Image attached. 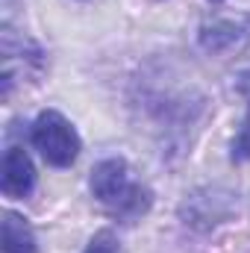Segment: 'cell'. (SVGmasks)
I'll return each mask as SVG.
<instances>
[{"mask_svg":"<svg viewBox=\"0 0 250 253\" xmlns=\"http://www.w3.org/2000/svg\"><path fill=\"white\" fill-rule=\"evenodd\" d=\"M250 39V27L233 18H218L212 24L200 27V47L209 53H233L239 47H245Z\"/></svg>","mask_w":250,"mask_h":253,"instance_id":"277c9868","label":"cell"},{"mask_svg":"<svg viewBox=\"0 0 250 253\" xmlns=\"http://www.w3.org/2000/svg\"><path fill=\"white\" fill-rule=\"evenodd\" d=\"M233 162H248L250 159V112L245 115V121H242V129H239V135L233 138Z\"/></svg>","mask_w":250,"mask_h":253,"instance_id":"8992f818","label":"cell"},{"mask_svg":"<svg viewBox=\"0 0 250 253\" xmlns=\"http://www.w3.org/2000/svg\"><path fill=\"white\" fill-rule=\"evenodd\" d=\"M91 194L100 206H106L118 221L132 224L141 215H147L153 203V191L129 177V165L121 156L103 159L91 171Z\"/></svg>","mask_w":250,"mask_h":253,"instance_id":"6da1fadb","label":"cell"},{"mask_svg":"<svg viewBox=\"0 0 250 253\" xmlns=\"http://www.w3.org/2000/svg\"><path fill=\"white\" fill-rule=\"evenodd\" d=\"M3 253H39V242L33 227L12 209L3 212V236H0Z\"/></svg>","mask_w":250,"mask_h":253,"instance_id":"5b68a950","label":"cell"},{"mask_svg":"<svg viewBox=\"0 0 250 253\" xmlns=\"http://www.w3.org/2000/svg\"><path fill=\"white\" fill-rule=\"evenodd\" d=\"M0 189L12 200H24L36 189V168L24 147H6L0 168Z\"/></svg>","mask_w":250,"mask_h":253,"instance_id":"3957f363","label":"cell"},{"mask_svg":"<svg viewBox=\"0 0 250 253\" xmlns=\"http://www.w3.org/2000/svg\"><path fill=\"white\" fill-rule=\"evenodd\" d=\"M83 253H121V251H118V239H115V233H112V230H100V233L91 236L88 248H85Z\"/></svg>","mask_w":250,"mask_h":253,"instance_id":"52a82bcc","label":"cell"},{"mask_svg":"<svg viewBox=\"0 0 250 253\" xmlns=\"http://www.w3.org/2000/svg\"><path fill=\"white\" fill-rule=\"evenodd\" d=\"M30 138H33V147H36V150L44 156V162L53 165V168H68V165H74L77 156H80V147H83L74 124L65 118L62 112H56V109H44V112L33 121Z\"/></svg>","mask_w":250,"mask_h":253,"instance_id":"7a4b0ae2","label":"cell"}]
</instances>
